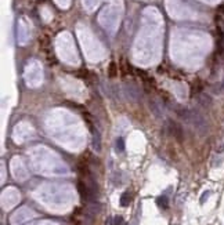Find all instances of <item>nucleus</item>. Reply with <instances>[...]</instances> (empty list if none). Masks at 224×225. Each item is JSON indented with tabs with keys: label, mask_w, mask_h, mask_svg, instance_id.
Instances as JSON below:
<instances>
[{
	"label": "nucleus",
	"mask_w": 224,
	"mask_h": 225,
	"mask_svg": "<svg viewBox=\"0 0 224 225\" xmlns=\"http://www.w3.org/2000/svg\"><path fill=\"white\" fill-rule=\"evenodd\" d=\"M122 224H123V217L116 215V217L114 218V225H122Z\"/></svg>",
	"instance_id": "obj_11"
},
{
	"label": "nucleus",
	"mask_w": 224,
	"mask_h": 225,
	"mask_svg": "<svg viewBox=\"0 0 224 225\" xmlns=\"http://www.w3.org/2000/svg\"><path fill=\"white\" fill-rule=\"evenodd\" d=\"M190 123L195 127V130L201 134V136H205L209 130V126H207V122L205 116L201 113L198 109H191V117H190Z\"/></svg>",
	"instance_id": "obj_1"
},
{
	"label": "nucleus",
	"mask_w": 224,
	"mask_h": 225,
	"mask_svg": "<svg viewBox=\"0 0 224 225\" xmlns=\"http://www.w3.org/2000/svg\"><path fill=\"white\" fill-rule=\"evenodd\" d=\"M115 149H116V152H123L124 151V142H123V140L122 138H116V142H115Z\"/></svg>",
	"instance_id": "obj_9"
},
{
	"label": "nucleus",
	"mask_w": 224,
	"mask_h": 225,
	"mask_svg": "<svg viewBox=\"0 0 224 225\" xmlns=\"http://www.w3.org/2000/svg\"><path fill=\"white\" fill-rule=\"evenodd\" d=\"M119 203H120V206H122V207H126V206H129V203H130V196H129V194H127V192L122 194Z\"/></svg>",
	"instance_id": "obj_8"
},
{
	"label": "nucleus",
	"mask_w": 224,
	"mask_h": 225,
	"mask_svg": "<svg viewBox=\"0 0 224 225\" xmlns=\"http://www.w3.org/2000/svg\"><path fill=\"white\" fill-rule=\"evenodd\" d=\"M123 94L130 101H139L141 98V91H140L136 84H132V83H126L123 86Z\"/></svg>",
	"instance_id": "obj_2"
},
{
	"label": "nucleus",
	"mask_w": 224,
	"mask_h": 225,
	"mask_svg": "<svg viewBox=\"0 0 224 225\" xmlns=\"http://www.w3.org/2000/svg\"><path fill=\"white\" fill-rule=\"evenodd\" d=\"M210 196V191H205L203 194H202V196H201V204H203L207 200V198Z\"/></svg>",
	"instance_id": "obj_10"
},
{
	"label": "nucleus",
	"mask_w": 224,
	"mask_h": 225,
	"mask_svg": "<svg viewBox=\"0 0 224 225\" xmlns=\"http://www.w3.org/2000/svg\"><path fill=\"white\" fill-rule=\"evenodd\" d=\"M222 87H223V90H224V80H223V83H222Z\"/></svg>",
	"instance_id": "obj_13"
},
{
	"label": "nucleus",
	"mask_w": 224,
	"mask_h": 225,
	"mask_svg": "<svg viewBox=\"0 0 224 225\" xmlns=\"http://www.w3.org/2000/svg\"><path fill=\"white\" fill-rule=\"evenodd\" d=\"M124 225H127V224H124Z\"/></svg>",
	"instance_id": "obj_14"
},
{
	"label": "nucleus",
	"mask_w": 224,
	"mask_h": 225,
	"mask_svg": "<svg viewBox=\"0 0 224 225\" xmlns=\"http://www.w3.org/2000/svg\"><path fill=\"white\" fill-rule=\"evenodd\" d=\"M198 102H199L201 107L210 108V105H212V98L206 94H201V95H198Z\"/></svg>",
	"instance_id": "obj_5"
},
{
	"label": "nucleus",
	"mask_w": 224,
	"mask_h": 225,
	"mask_svg": "<svg viewBox=\"0 0 224 225\" xmlns=\"http://www.w3.org/2000/svg\"><path fill=\"white\" fill-rule=\"evenodd\" d=\"M168 128L169 133L173 136L177 141H183V128L178 123H176L173 120H168Z\"/></svg>",
	"instance_id": "obj_3"
},
{
	"label": "nucleus",
	"mask_w": 224,
	"mask_h": 225,
	"mask_svg": "<svg viewBox=\"0 0 224 225\" xmlns=\"http://www.w3.org/2000/svg\"><path fill=\"white\" fill-rule=\"evenodd\" d=\"M91 146L95 152H101V136L98 130H93V141Z\"/></svg>",
	"instance_id": "obj_4"
},
{
	"label": "nucleus",
	"mask_w": 224,
	"mask_h": 225,
	"mask_svg": "<svg viewBox=\"0 0 224 225\" xmlns=\"http://www.w3.org/2000/svg\"><path fill=\"white\" fill-rule=\"evenodd\" d=\"M222 152H224V142L219 148H217V153H222Z\"/></svg>",
	"instance_id": "obj_12"
},
{
	"label": "nucleus",
	"mask_w": 224,
	"mask_h": 225,
	"mask_svg": "<svg viewBox=\"0 0 224 225\" xmlns=\"http://www.w3.org/2000/svg\"><path fill=\"white\" fill-rule=\"evenodd\" d=\"M149 109H151V112H152L153 115H155L156 117H162V116H163V113H162V111H161V107H159L158 102L149 101Z\"/></svg>",
	"instance_id": "obj_6"
},
{
	"label": "nucleus",
	"mask_w": 224,
	"mask_h": 225,
	"mask_svg": "<svg viewBox=\"0 0 224 225\" xmlns=\"http://www.w3.org/2000/svg\"><path fill=\"white\" fill-rule=\"evenodd\" d=\"M156 204H158L161 208H168V207H169V199H168V196H165V195L158 196V198H156Z\"/></svg>",
	"instance_id": "obj_7"
}]
</instances>
